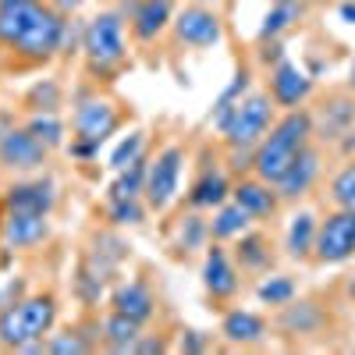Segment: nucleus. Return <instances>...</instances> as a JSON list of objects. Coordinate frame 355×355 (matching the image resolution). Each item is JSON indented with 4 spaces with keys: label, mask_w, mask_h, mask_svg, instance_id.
Segmentation results:
<instances>
[{
    "label": "nucleus",
    "mask_w": 355,
    "mask_h": 355,
    "mask_svg": "<svg viewBox=\"0 0 355 355\" xmlns=\"http://www.w3.org/2000/svg\"><path fill=\"white\" fill-rule=\"evenodd\" d=\"M220 341H227L231 348H252L259 341L270 338V320L256 309H242V306H227L220 313V327H217Z\"/></svg>",
    "instance_id": "393cba45"
},
{
    "label": "nucleus",
    "mask_w": 355,
    "mask_h": 355,
    "mask_svg": "<svg viewBox=\"0 0 355 355\" xmlns=\"http://www.w3.org/2000/svg\"><path fill=\"white\" fill-rule=\"evenodd\" d=\"M309 142H313V114H309V107L284 110L270 125V132L263 135V142L252 150V174L263 178V182H270V185H277L281 174L295 164V157H299Z\"/></svg>",
    "instance_id": "7ed1b4c3"
},
{
    "label": "nucleus",
    "mask_w": 355,
    "mask_h": 355,
    "mask_svg": "<svg viewBox=\"0 0 355 355\" xmlns=\"http://www.w3.org/2000/svg\"><path fill=\"white\" fill-rule=\"evenodd\" d=\"M313 89H316V82H313V75L309 71H302L295 61H277L274 68H270V78H266V93L274 96V103H277V110H295V107H306L309 103V96H313Z\"/></svg>",
    "instance_id": "412c9836"
},
{
    "label": "nucleus",
    "mask_w": 355,
    "mask_h": 355,
    "mask_svg": "<svg viewBox=\"0 0 355 355\" xmlns=\"http://www.w3.org/2000/svg\"><path fill=\"white\" fill-rule=\"evenodd\" d=\"M25 295H28V284H25V277H21V274L8 277L4 291H0V309H4V306H11V302H18V299H25Z\"/></svg>",
    "instance_id": "ea45409f"
},
{
    "label": "nucleus",
    "mask_w": 355,
    "mask_h": 355,
    "mask_svg": "<svg viewBox=\"0 0 355 355\" xmlns=\"http://www.w3.org/2000/svg\"><path fill=\"white\" fill-rule=\"evenodd\" d=\"M345 291H348V299L355 302V274H348V277H345Z\"/></svg>",
    "instance_id": "49530a36"
},
{
    "label": "nucleus",
    "mask_w": 355,
    "mask_h": 355,
    "mask_svg": "<svg viewBox=\"0 0 355 355\" xmlns=\"http://www.w3.org/2000/svg\"><path fill=\"white\" fill-rule=\"evenodd\" d=\"M57 202H61V192H57V182H53V178H46V174L8 178V185L0 189V210L53 217Z\"/></svg>",
    "instance_id": "ddd939ff"
},
{
    "label": "nucleus",
    "mask_w": 355,
    "mask_h": 355,
    "mask_svg": "<svg viewBox=\"0 0 355 355\" xmlns=\"http://www.w3.org/2000/svg\"><path fill=\"white\" fill-rule=\"evenodd\" d=\"M323 171H327V146H320L316 139L306 146V150L295 157V164L281 174L277 182V196L284 206H299L302 199H309L320 185Z\"/></svg>",
    "instance_id": "dca6fc26"
},
{
    "label": "nucleus",
    "mask_w": 355,
    "mask_h": 355,
    "mask_svg": "<svg viewBox=\"0 0 355 355\" xmlns=\"http://www.w3.org/2000/svg\"><path fill=\"white\" fill-rule=\"evenodd\" d=\"M82 75L89 85L110 89L121 71L132 64V36L128 21L117 8H100L93 18L82 21Z\"/></svg>",
    "instance_id": "f03ea898"
},
{
    "label": "nucleus",
    "mask_w": 355,
    "mask_h": 355,
    "mask_svg": "<svg viewBox=\"0 0 355 355\" xmlns=\"http://www.w3.org/2000/svg\"><path fill=\"white\" fill-rule=\"evenodd\" d=\"M348 259H355V210L331 206L320 217V227H316L313 263L316 266H341Z\"/></svg>",
    "instance_id": "9b49d317"
},
{
    "label": "nucleus",
    "mask_w": 355,
    "mask_h": 355,
    "mask_svg": "<svg viewBox=\"0 0 355 355\" xmlns=\"http://www.w3.org/2000/svg\"><path fill=\"white\" fill-rule=\"evenodd\" d=\"M107 309H117L139 323H150L160 316V295L153 288V281L146 274H132V277H117L107 291Z\"/></svg>",
    "instance_id": "a211bd4d"
},
{
    "label": "nucleus",
    "mask_w": 355,
    "mask_h": 355,
    "mask_svg": "<svg viewBox=\"0 0 355 355\" xmlns=\"http://www.w3.org/2000/svg\"><path fill=\"white\" fill-rule=\"evenodd\" d=\"M0 352H4V345H0Z\"/></svg>",
    "instance_id": "de8ad7c7"
},
{
    "label": "nucleus",
    "mask_w": 355,
    "mask_h": 355,
    "mask_svg": "<svg viewBox=\"0 0 355 355\" xmlns=\"http://www.w3.org/2000/svg\"><path fill=\"white\" fill-rule=\"evenodd\" d=\"M174 50H214L224 43V18L206 4H182L167 28Z\"/></svg>",
    "instance_id": "9d476101"
},
{
    "label": "nucleus",
    "mask_w": 355,
    "mask_h": 355,
    "mask_svg": "<svg viewBox=\"0 0 355 355\" xmlns=\"http://www.w3.org/2000/svg\"><path fill=\"white\" fill-rule=\"evenodd\" d=\"M53 239V220L40 214H15L0 210V245L11 252H33Z\"/></svg>",
    "instance_id": "aec40b11"
},
{
    "label": "nucleus",
    "mask_w": 355,
    "mask_h": 355,
    "mask_svg": "<svg viewBox=\"0 0 355 355\" xmlns=\"http://www.w3.org/2000/svg\"><path fill=\"white\" fill-rule=\"evenodd\" d=\"M53 160V153L46 150V146L25 128V121H18L4 146H0V178H28V174H43L46 164Z\"/></svg>",
    "instance_id": "f8f14e48"
},
{
    "label": "nucleus",
    "mask_w": 355,
    "mask_h": 355,
    "mask_svg": "<svg viewBox=\"0 0 355 355\" xmlns=\"http://www.w3.org/2000/svg\"><path fill=\"white\" fill-rule=\"evenodd\" d=\"M345 89H348V93H355V61L348 64V78H345Z\"/></svg>",
    "instance_id": "a18cd8bd"
},
{
    "label": "nucleus",
    "mask_w": 355,
    "mask_h": 355,
    "mask_svg": "<svg viewBox=\"0 0 355 355\" xmlns=\"http://www.w3.org/2000/svg\"><path fill=\"white\" fill-rule=\"evenodd\" d=\"M277 121V103L266 89H249V96H242L234 103V110L227 114V121L217 128L224 150H242L252 153L263 142V135L270 132V125Z\"/></svg>",
    "instance_id": "423d86ee"
},
{
    "label": "nucleus",
    "mask_w": 355,
    "mask_h": 355,
    "mask_svg": "<svg viewBox=\"0 0 355 355\" xmlns=\"http://www.w3.org/2000/svg\"><path fill=\"white\" fill-rule=\"evenodd\" d=\"M231 199L242 206V210H249V217L256 224L263 220H274L281 214V196H277V185L270 182H263V178L256 174H242V178H234V185H231Z\"/></svg>",
    "instance_id": "5701e85b"
},
{
    "label": "nucleus",
    "mask_w": 355,
    "mask_h": 355,
    "mask_svg": "<svg viewBox=\"0 0 355 355\" xmlns=\"http://www.w3.org/2000/svg\"><path fill=\"white\" fill-rule=\"evenodd\" d=\"M146 352H171V334L167 331H142L135 355H146Z\"/></svg>",
    "instance_id": "4c0bfd02"
},
{
    "label": "nucleus",
    "mask_w": 355,
    "mask_h": 355,
    "mask_svg": "<svg viewBox=\"0 0 355 355\" xmlns=\"http://www.w3.org/2000/svg\"><path fill=\"white\" fill-rule=\"evenodd\" d=\"M231 256L239 263L242 277H263L274 270L277 263V245H274V234H266L263 227H249L242 231L239 239L231 242Z\"/></svg>",
    "instance_id": "4be33fe9"
},
{
    "label": "nucleus",
    "mask_w": 355,
    "mask_h": 355,
    "mask_svg": "<svg viewBox=\"0 0 355 355\" xmlns=\"http://www.w3.org/2000/svg\"><path fill=\"white\" fill-rule=\"evenodd\" d=\"M150 157H153V142L125 167L114 174V182L107 189V196H142L146 192V171H150Z\"/></svg>",
    "instance_id": "72a5a7b5"
},
{
    "label": "nucleus",
    "mask_w": 355,
    "mask_h": 355,
    "mask_svg": "<svg viewBox=\"0 0 355 355\" xmlns=\"http://www.w3.org/2000/svg\"><path fill=\"white\" fill-rule=\"evenodd\" d=\"M309 114H313V139L320 146H334L338 150V142L355 132V93L334 89V93L320 96V103Z\"/></svg>",
    "instance_id": "f3484780"
},
{
    "label": "nucleus",
    "mask_w": 355,
    "mask_h": 355,
    "mask_svg": "<svg viewBox=\"0 0 355 355\" xmlns=\"http://www.w3.org/2000/svg\"><path fill=\"white\" fill-rule=\"evenodd\" d=\"M316 227L320 217L313 210H299L288 220V234H284V256L295 263H313V245H316Z\"/></svg>",
    "instance_id": "cd10ccee"
},
{
    "label": "nucleus",
    "mask_w": 355,
    "mask_h": 355,
    "mask_svg": "<svg viewBox=\"0 0 355 355\" xmlns=\"http://www.w3.org/2000/svg\"><path fill=\"white\" fill-rule=\"evenodd\" d=\"M43 4H50L53 11H61V15H68V18H75L89 0H43Z\"/></svg>",
    "instance_id": "37998d69"
},
{
    "label": "nucleus",
    "mask_w": 355,
    "mask_h": 355,
    "mask_svg": "<svg viewBox=\"0 0 355 355\" xmlns=\"http://www.w3.org/2000/svg\"><path fill=\"white\" fill-rule=\"evenodd\" d=\"M21 121L50 153H57V150L68 146V125H64L61 114H28V117H21Z\"/></svg>",
    "instance_id": "f704fd0d"
},
{
    "label": "nucleus",
    "mask_w": 355,
    "mask_h": 355,
    "mask_svg": "<svg viewBox=\"0 0 355 355\" xmlns=\"http://www.w3.org/2000/svg\"><path fill=\"white\" fill-rule=\"evenodd\" d=\"M206 348H210V334H202L196 327L178 331V352H206Z\"/></svg>",
    "instance_id": "58836bf2"
},
{
    "label": "nucleus",
    "mask_w": 355,
    "mask_h": 355,
    "mask_svg": "<svg viewBox=\"0 0 355 355\" xmlns=\"http://www.w3.org/2000/svg\"><path fill=\"white\" fill-rule=\"evenodd\" d=\"M270 327L284 338H320L331 331V309L316 302V299H295L281 309H274V320Z\"/></svg>",
    "instance_id": "6ab92c4d"
},
{
    "label": "nucleus",
    "mask_w": 355,
    "mask_h": 355,
    "mask_svg": "<svg viewBox=\"0 0 355 355\" xmlns=\"http://www.w3.org/2000/svg\"><path fill=\"white\" fill-rule=\"evenodd\" d=\"M231 185H234V174L224 164V146L220 150L202 146V153L196 157V178L182 196V210H202V214L217 210L220 202L231 199Z\"/></svg>",
    "instance_id": "6e6552de"
},
{
    "label": "nucleus",
    "mask_w": 355,
    "mask_h": 355,
    "mask_svg": "<svg viewBox=\"0 0 355 355\" xmlns=\"http://www.w3.org/2000/svg\"><path fill=\"white\" fill-rule=\"evenodd\" d=\"M295 295H299V284H295V277H288V274H263L259 284H256V299L266 309L288 306Z\"/></svg>",
    "instance_id": "c9c22d12"
},
{
    "label": "nucleus",
    "mask_w": 355,
    "mask_h": 355,
    "mask_svg": "<svg viewBox=\"0 0 355 355\" xmlns=\"http://www.w3.org/2000/svg\"><path fill=\"white\" fill-rule=\"evenodd\" d=\"M64 103H68L64 82L57 75H43L18 96V114L21 117H28V114H61Z\"/></svg>",
    "instance_id": "bb28decb"
},
{
    "label": "nucleus",
    "mask_w": 355,
    "mask_h": 355,
    "mask_svg": "<svg viewBox=\"0 0 355 355\" xmlns=\"http://www.w3.org/2000/svg\"><path fill=\"white\" fill-rule=\"evenodd\" d=\"M68 15L53 11L50 4H40L28 28L11 43V50L0 53V68L4 71H40L53 64L64 50V33H68Z\"/></svg>",
    "instance_id": "20e7f679"
},
{
    "label": "nucleus",
    "mask_w": 355,
    "mask_h": 355,
    "mask_svg": "<svg viewBox=\"0 0 355 355\" xmlns=\"http://www.w3.org/2000/svg\"><path fill=\"white\" fill-rule=\"evenodd\" d=\"M202 291H206V302H210V309L224 313L227 306H234V299H239L242 291V270L239 263H234L231 256V245L227 242H210L202 252Z\"/></svg>",
    "instance_id": "1a4fd4ad"
},
{
    "label": "nucleus",
    "mask_w": 355,
    "mask_h": 355,
    "mask_svg": "<svg viewBox=\"0 0 355 355\" xmlns=\"http://www.w3.org/2000/svg\"><path fill=\"white\" fill-rule=\"evenodd\" d=\"M210 217H206L202 210H182V217L174 220V234H171V259L174 263H189L196 256L206 252V245H210Z\"/></svg>",
    "instance_id": "b1692460"
},
{
    "label": "nucleus",
    "mask_w": 355,
    "mask_h": 355,
    "mask_svg": "<svg viewBox=\"0 0 355 355\" xmlns=\"http://www.w3.org/2000/svg\"><path fill=\"white\" fill-rule=\"evenodd\" d=\"M146 331V323L117 313V309H107L100 313V348L103 352H117V355H135V345Z\"/></svg>",
    "instance_id": "a878e982"
},
{
    "label": "nucleus",
    "mask_w": 355,
    "mask_h": 355,
    "mask_svg": "<svg viewBox=\"0 0 355 355\" xmlns=\"http://www.w3.org/2000/svg\"><path fill=\"white\" fill-rule=\"evenodd\" d=\"M338 15H341V21L355 25V0H341V8H338Z\"/></svg>",
    "instance_id": "c03bdc74"
},
{
    "label": "nucleus",
    "mask_w": 355,
    "mask_h": 355,
    "mask_svg": "<svg viewBox=\"0 0 355 355\" xmlns=\"http://www.w3.org/2000/svg\"><path fill=\"white\" fill-rule=\"evenodd\" d=\"M128 121H135L132 103H125L117 93H110V89H100V85L85 82L71 100L64 153L75 164H93L103 150V142H110Z\"/></svg>",
    "instance_id": "f257e3e1"
},
{
    "label": "nucleus",
    "mask_w": 355,
    "mask_h": 355,
    "mask_svg": "<svg viewBox=\"0 0 355 355\" xmlns=\"http://www.w3.org/2000/svg\"><path fill=\"white\" fill-rule=\"evenodd\" d=\"M259 61H263L266 68H274L277 61H284V46H281L277 40H266V43H259Z\"/></svg>",
    "instance_id": "a19ab883"
},
{
    "label": "nucleus",
    "mask_w": 355,
    "mask_h": 355,
    "mask_svg": "<svg viewBox=\"0 0 355 355\" xmlns=\"http://www.w3.org/2000/svg\"><path fill=\"white\" fill-rule=\"evenodd\" d=\"M256 220L249 217V210H242L234 199H227V202H220L217 210H210V239L214 242H234L242 231H249Z\"/></svg>",
    "instance_id": "7c9ffc66"
},
{
    "label": "nucleus",
    "mask_w": 355,
    "mask_h": 355,
    "mask_svg": "<svg viewBox=\"0 0 355 355\" xmlns=\"http://www.w3.org/2000/svg\"><path fill=\"white\" fill-rule=\"evenodd\" d=\"M146 146H150V132L146 128H132L121 142L114 146V153H110V160H107V167H110V174H117V171H125Z\"/></svg>",
    "instance_id": "e433bc0d"
},
{
    "label": "nucleus",
    "mask_w": 355,
    "mask_h": 355,
    "mask_svg": "<svg viewBox=\"0 0 355 355\" xmlns=\"http://www.w3.org/2000/svg\"><path fill=\"white\" fill-rule=\"evenodd\" d=\"M57 320H61V299L53 288H36L25 299L0 309V345L4 352H18L28 341H43Z\"/></svg>",
    "instance_id": "39448f33"
},
{
    "label": "nucleus",
    "mask_w": 355,
    "mask_h": 355,
    "mask_svg": "<svg viewBox=\"0 0 355 355\" xmlns=\"http://www.w3.org/2000/svg\"><path fill=\"white\" fill-rule=\"evenodd\" d=\"M117 11L125 15L128 36L135 46H153L167 36L174 11H178V0H121Z\"/></svg>",
    "instance_id": "2eb2a0df"
},
{
    "label": "nucleus",
    "mask_w": 355,
    "mask_h": 355,
    "mask_svg": "<svg viewBox=\"0 0 355 355\" xmlns=\"http://www.w3.org/2000/svg\"><path fill=\"white\" fill-rule=\"evenodd\" d=\"M21 121V114H18V107H0V146H4V139H8V132L15 128Z\"/></svg>",
    "instance_id": "79ce46f5"
},
{
    "label": "nucleus",
    "mask_w": 355,
    "mask_h": 355,
    "mask_svg": "<svg viewBox=\"0 0 355 355\" xmlns=\"http://www.w3.org/2000/svg\"><path fill=\"white\" fill-rule=\"evenodd\" d=\"M249 89H252V71H249V64H242L239 71H234V78L220 89V96L214 100L210 114H206V121H210L214 128H220L227 121V114L234 110V103H239L242 96H249Z\"/></svg>",
    "instance_id": "473e14b6"
},
{
    "label": "nucleus",
    "mask_w": 355,
    "mask_h": 355,
    "mask_svg": "<svg viewBox=\"0 0 355 355\" xmlns=\"http://www.w3.org/2000/svg\"><path fill=\"white\" fill-rule=\"evenodd\" d=\"M128 256H132V245H128L121 234H117V227H110L107 220H103V227L89 231V242H85L82 252H78V259H82L107 288L121 277V266H125Z\"/></svg>",
    "instance_id": "4468645a"
},
{
    "label": "nucleus",
    "mask_w": 355,
    "mask_h": 355,
    "mask_svg": "<svg viewBox=\"0 0 355 355\" xmlns=\"http://www.w3.org/2000/svg\"><path fill=\"white\" fill-rule=\"evenodd\" d=\"M146 217H150V206H146L142 196H107L103 202V220L110 227H142Z\"/></svg>",
    "instance_id": "2f4dec72"
},
{
    "label": "nucleus",
    "mask_w": 355,
    "mask_h": 355,
    "mask_svg": "<svg viewBox=\"0 0 355 355\" xmlns=\"http://www.w3.org/2000/svg\"><path fill=\"white\" fill-rule=\"evenodd\" d=\"M40 4L43 0H0V53L11 50V43L28 28Z\"/></svg>",
    "instance_id": "c756f323"
},
{
    "label": "nucleus",
    "mask_w": 355,
    "mask_h": 355,
    "mask_svg": "<svg viewBox=\"0 0 355 355\" xmlns=\"http://www.w3.org/2000/svg\"><path fill=\"white\" fill-rule=\"evenodd\" d=\"M185 164H189V150L182 139L174 142H164L153 150L150 157V171H146V206L150 214H167L171 206L182 196V174H185Z\"/></svg>",
    "instance_id": "0eeeda50"
},
{
    "label": "nucleus",
    "mask_w": 355,
    "mask_h": 355,
    "mask_svg": "<svg viewBox=\"0 0 355 355\" xmlns=\"http://www.w3.org/2000/svg\"><path fill=\"white\" fill-rule=\"evenodd\" d=\"M306 18V0H274L270 11L263 15V25L256 33V43H266V40H281L288 28H295Z\"/></svg>",
    "instance_id": "c85d7f7f"
}]
</instances>
